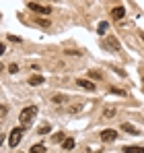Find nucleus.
<instances>
[{"label":"nucleus","instance_id":"1","mask_svg":"<svg viewBox=\"0 0 144 153\" xmlns=\"http://www.w3.org/2000/svg\"><path fill=\"white\" fill-rule=\"evenodd\" d=\"M37 116V105H27L21 110V114H19V120H21V124L23 126H29L31 124V120Z\"/></svg>","mask_w":144,"mask_h":153},{"label":"nucleus","instance_id":"2","mask_svg":"<svg viewBox=\"0 0 144 153\" xmlns=\"http://www.w3.org/2000/svg\"><path fill=\"white\" fill-rule=\"evenodd\" d=\"M23 132H25V126H17V128L10 130V137H8L10 147H19V143H21V139H23Z\"/></svg>","mask_w":144,"mask_h":153},{"label":"nucleus","instance_id":"3","mask_svg":"<svg viewBox=\"0 0 144 153\" xmlns=\"http://www.w3.org/2000/svg\"><path fill=\"white\" fill-rule=\"evenodd\" d=\"M101 46H103L105 50H109V52H118L120 50V42H118V37H113V35H107V37L101 42Z\"/></svg>","mask_w":144,"mask_h":153},{"label":"nucleus","instance_id":"4","mask_svg":"<svg viewBox=\"0 0 144 153\" xmlns=\"http://www.w3.org/2000/svg\"><path fill=\"white\" fill-rule=\"evenodd\" d=\"M27 6H29L33 13H37V15H43V17L51 15V8H49V6H43V4H37V2H27Z\"/></svg>","mask_w":144,"mask_h":153},{"label":"nucleus","instance_id":"5","mask_svg":"<svg viewBox=\"0 0 144 153\" xmlns=\"http://www.w3.org/2000/svg\"><path fill=\"white\" fill-rule=\"evenodd\" d=\"M115 139H118V130H113V128L101 130V141H103V143H111V141H115Z\"/></svg>","mask_w":144,"mask_h":153},{"label":"nucleus","instance_id":"6","mask_svg":"<svg viewBox=\"0 0 144 153\" xmlns=\"http://www.w3.org/2000/svg\"><path fill=\"white\" fill-rule=\"evenodd\" d=\"M76 85H78V87H82V89H87V91H95V89H97V85H95V83H91L89 79H78V81H76Z\"/></svg>","mask_w":144,"mask_h":153},{"label":"nucleus","instance_id":"7","mask_svg":"<svg viewBox=\"0 0 144 153\" xmlns=\"http://www.w3.org/2000/svg\"><path fill=\"white\" fill-rule=\"evenodd\" d=\"M115 114H118V110H115L113 105H107V108L103 110V118H107V120H111V118H115Z\"/></svg>","mask_w":144,"mask_h":153},{"label":"nucleus","instance_id":"8","mask_svg":"<svg viewBox=\"0 0 144 153\" xmlns=\"http://www.w3.org/2000/svg\"><path fill=\"white\" fill-rule=\"evenodd\" d=\"M123 15H126V8H123V6H118V8H113V10H111V17H113L115 21L123 19Z\"/></svg>","mask_w":144,"mask_h":153},{"label":"nucleus","instance_id":"9","mask_svg":"<svg viewBox=\"0 0 144 153\" xmlns=\"http://www.w3.org/2000/svg\"><path fill=\"white\" fill-rule=\"evenodd\" d=\"M29 85H31V87H39V85H43V76H41V75H33L31 79H29Z\"/></svg>","mask_w":144,"mask_h":153},{"label":"nucleus","instance_id":"10","mask_svg":"<svg viewBox=\"0 0 144 153\" xmlns=\"http://www.w3.org/2000/svg\"><path fill=\"white\" fill-rule=\"evenodd\" d=\"M121 130H126L128 134H140V132H138V128L132 126L130 122H123V124H121Z\"/></svg>","mask_w":144,"mask_h":153},{"label":"nucleus","instance_id":"11","mask_svg":"<svg viewBox=\"0 0 144 153\" xmlns=\"http://www.w3.org/2000/svg\"><path fill=\"white\" fill-rule=\"evenodd\" d=\"M62 147H64L66 151L74 149V139H70V137H68V139H64V141H62Z\"/></svg>","mask_w":144,"mask_h":153},{"label":"nucleus","instance_id":"12","mask_svg":"<svg viewBox=\"0 0 144 153\" xmlns=\"http://www.w3.org/2000/svg\"><path fill=\"white\" fill-rule=\"evenodd\" d=\"M126 153H144V147H123Z\"/></svg>","mask_w":144,"mask_h":153},{"label":"nucleus","instance_id":"13","mask_svg":"<svg viewBox=\"0 0 144 153\" xmlns=\"http://www.w3.org/2000/svg\"><path fill=\"white\" fill-rule=\"evenodd\" d=\"M29 153H46V147H43V145H33V147L29 149Z\"/></svg>","mask_w":144,"mask_h":153},{"label":"nucleus","instance_id":"14","mask_svg":"<svg viewBox=\"0 0 144 153\" xmlns=\"http://www.w3.org/2000/svg\"><path fill=\"white\" fill-rule=\"evenodd\" d=\"M64 139H66V137H64V132H56V134L51 137V141H54V143H62Z\"/></svg>","mask_w":144,"mask_h":153},{"label":"nucleus","instance_id":"15","mask_svg":"<svg viewBox=\"0 0 144 153\" xmlns=\"http://www.w3.org/2000/svg\"><path fill=\"white\" fill-rule=\"evenodd\" d=\"M35 23L41 25V27H49V21L48 19H41V17H35Z\"/></svg>","mask_w":144,"mask_h":153},{"label":"nucleus","instance_id":"16","mask_svg":"<svg viewBox=\"0 0 144 153\" xmlns=\"http://www.w3.org/2000/svg\"><path fill=\"white\" fill-rule=\"evenodd\" d=\"M80 110H82V105H80V103H76V105H70V108H68V112H70V114H78Z\"/></svg>","mask_w":144,"mask_h":153},{"label":"nucleus","instance_id":"17","mask_svg":"<svg viewBox=\"0 0 144 153\" xmlns=\"http://www.w3.org/2000/svg\"><path fill=\"white\" fill-rule=\"evenodd\" d=\"M64 102H68L66 95H54V103H64Z\"/></svg>","mask_w":144,"mask_h":153},{"label":"nucleus","instance_id":"18","mask_svg":"<svg viewBox=\"0 0 144 153\" xmlns=\"http://www.w3.org/2000/svg\"><path fill=\"white\" fill-rule=\"evenodd\" d=\"M97 31H99V35H103V33L107 31V23H99V27H97Z\"/></svg>","mask_w":144,"mask_h":153},{"label":"nucleus","instance_id":"19","mask_svg":"<svg viewBox=\"0 0 144 153\" xmlns=\"http://www.w3.org/2000/svg\"><path fill=\"white\" fill-rule=\"evenodd\" d=\"M8 73H19V64H8Z\"/></svg>","mask_w":144,"mask_h":153},{"label":"nucleus","instance_id":"20","mask_svg":"<svg viewBox=\"0 0 144 153\" xmlns=\"http://www.w3.org/2000/svg\"><path fill=\"white\" fill-rule=\"evenodd\" d=\"M37 132H39V134H48V132H49V126H48V124H43V126H39V130H37Z\"/></svg>","mask_w":144,"mask_h":153},{"label":"nucleus","instance_id":"21","mask_svg":"<svg viewBox=\"0 0 144 153\" xmlns=\"http://www.w3.org/2000/svg\"><path fill=\"white\" fill-rule=\"evenodd\" d=\"M111 93H118V95H126V91H121L118 87H111Z\"/></svg>","mask_w":144,"mask_h":153},{"label":"nucleus","instance_id":"22","mask_svg":"<svg viewBox=\"0 0 144 153\" xmlns=\"http://www.w3.org/2000/svg\"><path fill=\"white\" fill-rule=\"evenodd\" d=\"M8 39L15 42V44H21V37H17V35H8Z\"/></svg>","mask_w":144,"mask_h":153},{"label":"nucleus","instance_id":"23","mask_svg":"<svg viewBox=\"0 0 144 153\" xmlns=\"http://www.w3.org/2000/svg\"><path fill=\"white\" fill-rule=\"evenodd\" d=\"M91 76H93V79H101V73H97V71H91Z\"/></svg>","mask_w":144,"mask_h":153},{"label":"nucleus","instance_id":"24","mask_svg":"<svg viewBox=\"0 0 144 153\" xmlns=\"http://www.w3.org/2000/svg\"><path fill=\"white\" fill-rule=\"evenodd\" d=\"M4 52H6V46H4V44H2V42H0V56H2V54H4Z\"/></svg>","mask_w":144,"mask_h":153},{"label":"nucleus","instance_id":"25","mask_svg":"<svg viewBox=\"0 0 144 153\" xmlns=\"http://www.w3.org/2000/svg\"><path fill=\"white\" fill-rule=\"evenodd\" d=\"M6 112H8V110H6L4 105H0V116H2V114H6Z\"/></svg>","mask_w":144,"mask_h":153},{"label":"nucleus","instance_id":"26","mask_svg":"<svg viewBox=\"0 0 144 153\" xmlns=\"http://www.w3.org/2000/svg\"><path fill=\"white\" fill-rule=\"evenodd\" d=\"M2 143H4V139H2V137H0V147H2Z\"/></svg>","mask_w":144,"mask_h":153},{"label":"nucleus","instance_id":"27","mask_svg":"<svg viewBox=\"0 0 144 153\" xmlns=\"http://www.w3.org/2000/svg\"><path fill=\"white\" fill-rule=\"evenodd\" d=\"M142 42H144V33H142Z\"/></svg>","mask_w":144,"mask_h":153},{"label":"nucleus","instance_id":"28","mask_svg":"<svg viewBox=\"0 0 144 153\" xmlns=\"http://www.w3.org/2000/svg\"><path fill=\"white\" fill-rule=\"evenodd\" d=\"M0 17H2V15H0Z\"/></svg>","mask_w":144,"mask_h":153}]
</instances>
